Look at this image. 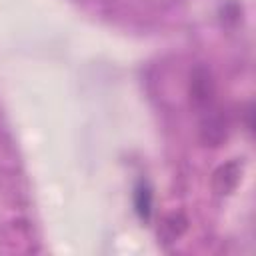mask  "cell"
Here are the masks:
<instances>
[{
	"mask_svg": "<svg viewBox=\"0 0 256 256\" xmlns=\"http://www.w3.org/2000/svg\"><path fill=\"white\" fill-rule=\"evenodd\" d=\"M198 138L208 148H218L226 142V138H228V120H226V114L220 108L210 106V108L202 110Z\"/></svg>",
	"mask_w": 256,
	"mask_h": 256,
	"instance_id": "obj_1",
	"label": "cell"
},
{
	"mask_svg": "<svg viewBox=\"0 0 256 256\" xmlns=\"http://www.w3.org/2000/svg\"><path fill=\"white\" fill-rule=\"evenodd\" d=\"M214 94H216V86H214L210 70H206L204 66H198L190 76V102H192V106L200 112L214 106Z\"/></svg>",
	"mask_w": 256,
	"mask_h": 256,
	"instance_id": "obj_2",
	"label": "cell"
},
{
	"mask_svg": "<svg viewBox=\"0 0 256 256\" xmlns=\"http://www.w3.org/2000/svg\"><path fill=\"white\" fill-rule=\"evenodd\" d=\"M242 172H244V166L238 160H230V162L218 166L212 174V190L218 196L232 194L242 180Z\"/></svg>",
	"mask_w": 256,
	"mask_h": 256,
	"instance_id": "obj_3",
	"label": "cell"
},
{
	"mask_svg": "<svg viewBox=\"0 0 256 256\" xmlns=\"http://www.w3.org/2000/svg\"><path fill=\"white\" fill-rule=\"evenodd\" d=\"M186 226H188V222L182 214H170L162 220V224L158 228V238L162 240V244H172L186 232Z\"/></svg>",
	"mask_w": 256,
	"mask_h": 256,
	"instance_id": "obj_4",
	"label": "cell"
},
{
	"mask_svg": "<svg viewBox=\"0 0 256 256\" xmlns=\"http://www.w3.org/2000/svg\"><path fill=\"white\" fill-rule=\"evenodd\" d=\"M134 206H136V214L148 222L152 216V192L148 186H138L136 194H134Z\"/></svg>",
	"mask_w": 256,
	"mask_h": 256,
	"instance_id": "obj_5",
	"label": "cell"
}]
</instances>
